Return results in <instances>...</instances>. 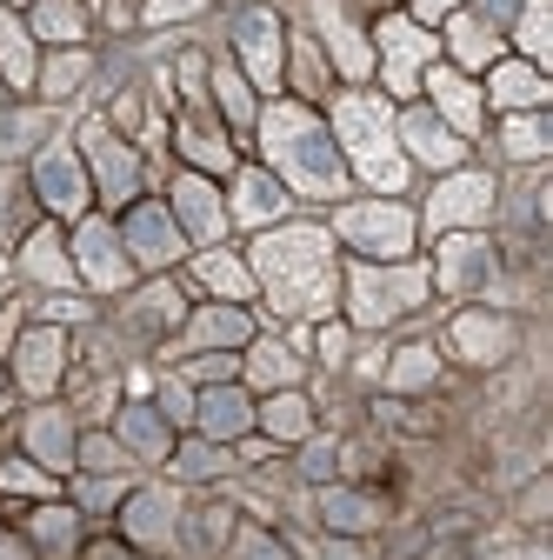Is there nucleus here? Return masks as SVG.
<instances>
[{"instance_id":"nucleus-1","label":"nucleus","mask_w":553,"mask_h":560,"mask_svg":"<svg viewBox=\"0 0 553 560\" xmlns=\"http://www.w3.org/2000/svg\"><path fill=\"white\" fill-rule=\"evenodd\" d=\"M254 280L281 314H327L333 307V241L320 228H273L254 241Z\"/></svg>"},{"instance_id":"nucleus-2","label":"nucleus","mask_w":553,"mask_h":560,"mask_svg":"<svg viewBox=\"0 0 553 560\" xmlns=\"http://www.w3.org/2000/svg\"><path fill=\"white\" fill-rule=\"evenodd\" d=\"M260 148H267V161L281 167L301 194H340V180H348V167H340V148L327 140V127L307 114V107H267L260 114Z\"/></svg>"},{"instance_id":"nucleus-3","label":"nucleus","mask_w":553,"mask_h":560,"mask_svg":"<svg viewBox=\"0 0 553 560\" xmlns=\"http://www.w3.org/2000/svg\"><path fill=\"white\" fill-rule=\"evenodd\" d=\"M333 133H340V148L354 154L361 180L380 187V194H400L407 187V161L393 148V107L374 101V94H340L333 101Z\"/></svg>"},{"instance_id":"nucleus-4","label":"nucleus","mask_w":553,"mask_h":560,"mask_svg":"<svg viewBox=\"0 0 553 560\" xmlns=\"http://www.w3.org/2000/svg\"><path fill=\"white\" fill-rule=\"evenodd\" d=\"M348 288H354V320L361 327H387V320H400V314L421 307L427 273L421 267H354Z\"/></svg>"},{"instance_id":"nucleus-5","label":"nucleus","mask_w":553,"mask_h":560,"mask_svg":"<svg viewBox=\"0 0 553 560\" xmlns=\"http://www.w3.org/2000/svg\"><path fill=\"white\" fill-rule=\"evenodd\" d=\"M340 241L361 247V254H380V260H400L413 247V214L400 200H367V207H340Z\"/></svg>"},{"instance_id":"nucleus-6","label":"nucleus","mask_w":553,"mask_h":560,"mask_svg":"<svg viewBox=\"0 0 553 560\" xmlns=\"http://www.w3.org/2000/svg\"><path fill=\"white\" fill-rule=\"evenodd\" d=\"M34 187H40V200L54 207V214H81V207H87V167H81V154L67 148V140L40 148V161H34Z\"/></svg>"},{"instance_id":"nucleus-7","label":"nucleus","mask_w":553,"mask_h":560,"mask_svg":"<svg viewBox=\"0 0 553 560\" xmlns=\"http://www.w3.org/2000/svg\"><path fill=\"white\" fill-rule=\"evenodd\" d=\"M494 214V180L487 174H454L440 180V194L427 200V228H473V221H487Z\"/></svg>"},{"instance_id":"nucleus-8","label":"nucleus","mask_w":553,"mask_h":560,"mask_svg":"<svg viewBox=\"0 0 553 560\" xmlns=\"http://www.w3.org/2000/svg\"><path fill=\"white\" fill-rule=\"evenodd\" d=\"M74 273H87L94 288H127V273H133V260H127V247H120V234L107 228V221H81V241H74Z\"/></svg>"},{"instance_id":"nucleus-9","label":"nucleus","mask_w":553,"mask_h":560,"mask_svg":"<svg viewBox=\"0 0 553 560\" xmlns=\"http://www.w3.org/2000/svg\"><path fill=\"white\" fill-rule=\"evenodd\" d=\"M81 148H87V161H94V174H101V194H107V200H127L133 180H141V161H133L127 140H114L107 120H87V127H81Z\"/></svg>"},{"instance_id":"nucleus-10","label":"nucleus","mask_w":553,"mask_h":560,"mask_svg":"<svg viewBox=\"0 0 553 560\" xmlns=\"http://www.w3.org/2000/svg\"><path fill=\"white\" fill-rule=\"evenodd\" d=\"M234 47L247 54V74H254V88H281V21H273V14H240L234 21Z\"/></svg>"},{"instance_id":"nucleus-11","label":"nucleus","mask_w":553,"mask_h":560,"mask_svg":"<svg viewBox=\"0 0 553 560\" xmlns=\"http://www.w3.org/2000/svg\"><path fill=\"white\" fill-rule=\"evenodd\" d=\"M60 368H67V340L54 327H34V334L14 340V381L27 394H54L60 387Z\"/></svg>"},{"instance_id":"nucleus-12","label":"nucleus","mask_w":553,"mask_h":560,"mask_svg":"<svg viewBox=\"0 0 553 560\" xmlns=\"http://www.w3.org/2000/svg\"><path fill=\"white\" fill-rule=\"evenodd\" d=\"M120 247L141 260V267H167V260H180V228H174L167 207H133Z\"/></svg>"},{"instance_id":"nucleus-13","label":"nucleus","mask_w":553,"mask_h":560,"mask_svg":"<svg viewBox=\"0 0 553 560\" xmlns=\"http://www.w3.org/2000/svg\"><path fill=\"white\" fill-rule=\"evenodd\" d=\"M380 60H387V88L413 94L421 60H434V34H421L413 21H380Z\"/></svg>"},{"instance_id":"nucleus-14","label":"nucleus","mask_w":553,"mask_h":560,"mask_svg":"<svg viewBox=\"0 0 553 560\" xmlns=\"http://www.w3.org/2000/svg\"><path fill=\"white\" fill-rule=\"evenodd\" d=\"M174 214H180V228H187L193 241H214V234L227 228V207H221V194L207 187L200 174H180V180H174Z\"/></svg>"},{"instance_id":"nucleus-15","label":"nucleus","mask_w":553,"mask_h":560,"mask_svg":"<svg viewBox=\"0 0 553 560\" xmlns=\"http://www.w3.org/2000/svg\"><path fill=\"white\" fill-rule=\"evenodd\" d=\"M507 347H514V327H507L501 314H460V320H454V354H460V361L494 368V361H507Z\"/></svg>"},{"instance_id":"nucleus-16","label":"nucleus","mask_w":553,"mask_h":560,"mask_svg":"<svg viewBox=\"0 0 553 560\" xmlns=\"http://www.w3.org/2000/svg\"><path fill=\"white\" fill-rule=\"evenodd\" d=\"M487 273H494V247L480 241V234H454V241L440 247V288H447V294L480 288Z\"/></svg>"},{"instance_id":"nucleus-17","label":"nucleus","mask_w":553,"mask_h":560,"mask_svg":"<svg viewBox=\"0 0 553 560\" xmlns=\"http://www.w3.org/2000/svg\"><path fill=\"white\" fill-rule=\"evenodd\" d=\"M400 140L413 148V161H427V167H460V154H467V140L454 127H440L434 114H407L400 120Z\"/></svg>"},{"instance_id":"nucleus-18","label":"nucleus","mask_w":553,"mask_h":560,"mask_svg":"<svg viewBox=\"0 0 553 560\" xmlns=\"http://www.w3.org/2000/svg\"><path fill=\"white\" fill-rule=\"evenodd\" d=\"M281 214H287V187L273 180V174H260V167H247L234 180V221L267 228V221H281Z\"/></svg>"},{"instance_id":"nucleus-19","label":"nucleus","mask_w":553,"mask_h":560,"mask_svg":"<svg viewBox=\"0 0 553 560\" xmlns=\"http://www.w3.org/2000/svg\"><path fill=\"white\" fill-rule=\"evenodd\" d=\"M314 21H320V34H327V47H333V60H340V74H348V81H361V74H367V67H374V54H367V40H361V27H354L348 14H340V8H333V0H320V8H314Z\"/></svg>"},{"instance_id":"nucleus-20","label":"nucleus","mask_w":553,"mask_h":560,"mask_svg":"<svg viewBox=\"0 0 553 560\" xmlns=\"http://www.w3.org/2000/svg\"><path fill=\"white\" fill-rule=\"evenodd\" d=\"M193 420H200V434L207 441H240L247 428H254V407H247V394H234V387H214V394H207L200 407H193Z\"/></svg>"},{"instance_id":"nucleus-21","label":"nucleus","mask_w":553,"mask_h":560,"mask_svg":"<svg viewBox=\"0 0 553 560\" xmlns=\"http://www.w3.org/2000/svg\"><path fill=\"white\" fill-rule=\"evenodd\" d=\"M174 527H180V521H174V494H167V487H148V494L127 501V534L141 540V547H167Z\"/></svg>"},{"instance_id":"nucleus-22","label":"nucleus","mask_w":553,"mask_h":560,"mask_svg":"<svg viewBox=\"0 0 553 560\" xmlns=\"http://www.w3.org/2000/svg\"><path fill=\"white\" fill-rule=\"evenodd\" d=\"M27 447H34V460L40 467H74V420H67L60 407H40L34 420H27Z\"/></svg>"},{"instance_id":"nucleus-23","label":"nucleus","mask_w":553,"mask_h":560,"mask_svg":"<svg viewBox=\"0 0 553 560\" xmlns=\"http://www.w3.org/2000/svg\"><path fill=\"white\" fill-rule=\"evenodd\" d=\"M427 88H434V107L447 114V127H454V133H473V127H480V94L454 74V67H434Z\"/></svg>"},{"instance_id":"nucleus-24","label":"nucleus","mask_w":553,"mask_h":560,"mask_svg":"<svg viewBox=\"0 0 553 560\" xmlns=\"http://www.w3.org/2000/svg\"><path fill=\"white\" fill-rule=\"evenodd\" d=\"M320 521L333 534H374L380 527V508L367 494H354V487H327V494H320Z\"/></svg>"},{"instance_id":"nucleus-25","label":"nucleus","mask_w":553,"mask_h":560,"mask_svg":"<svg viewBox=\"0 0 553 560\" xmlns=\"http://www.w3.org/2000/svg\"><path fill=\"white\" fill-rule=\"evenodd\" d=\"M21 267L40 280V288H67V280H74V260H67V247H60V234H54V228L27 234V254H21Z\"/></svg>"},{"instance_id":"nucleus-26","label":"nucleus","mask_w":553,"mask_h":560,"mask_svg":"<svg viewBox=\"0 0 553 560\" xmlns=\"http://www.w3.org/2000/svg\"><path fill=\"white\" fill-rule=\"evenodd\" d=\"M260 428H267L273 441H307V434H314V407H307L294 387H281V394L260 407Z\"/></svg>"},{"instance_id":"nucleus-27","label":"nucleus","mask_w":553,"mask_h":560,"mask_svg":"<svg viewBox=\"0 0 553 560\" xmlns=\"http://www.w3.org/2000/svg\"><path fill=\"white\" fill-rule=\"evenodd\" d=\"M0 74H8V88H34V40L8 8H0Z\"/></svg>"},{"instance_id":"nucleus-28","label":"nucleus","mask_w":553,"mask_h":560,"mask_svg":"<svg viewBox=\"0 0 553 560\" xmlns=\"http://www.w3.org/2000/svg\"><path fill=\"white\" fill-rule=\"evenodd\" d=\"M120 441L141 454V460H161V454H167V420H161L154 407H127V413H120Z\"/></svg>"},{"instance_id":"nucleus-29","label":"nucleus","mask_w":553,"mask_h":560,"mask_svg":"<svg viewBox=\"0 0 553 560\" xmlns=\"http://www.w3.org/2000/svg\"><path fill=\"white\" fill-rule=\"evenodd\" d=\"M494 101H501V107H540V101H546V88H540V67L501 60V67H494Z\"/></svg>"},{"instance_id":"nucleus-30","label":"nucleus","mask_w":553,"mask_h":560,"mask_svg":"<svg viewBox=\"0 0 553 560\" xmlns=\"http://www.w3.org/2000/svg\"><path fill=\"white\" fill-rule=\"evenodd\" d=\"M180 148H187V161H193V167H207V174H227V167H234V148H227L214 127H200V120H187V127H180Z\"/></svg>"},{"instance_id":"nucleus-31","label":"nucleus","mask_w":553,"mask_h":560,"mask_svg":"<svg viewBox=\"0 0 553 560\" xmlns=\"http://www.w3.org/2000/svg\"><path fill=\"white\" fill-rule=\"evenodd\" d=\"M187 340H193V347H240V340H247V314H240V307H207Z\"/></svg>"},{"instance_id":"nucleus-32","label":"nucleus","mask_w":553,"mask_h":560,"mask_svg":"<svg viewBox=\"0 0 553 560\" xmlns=\"http://www.w3.org/2000/svg\"><path fill=\"white\" fill-rule=\"evenodd\" d=\"M200 280H207L214 294H227V301H247V294H254V273H247L234 254H200Z\"/></svg>"},{"instance_id":"nucleus-33","label":"nucleus","mask_w":553,"mask_h":560,"mask_svg":"<svg viewBox=\"0 0 553 560\" xmlns=\"http://www.w3.org/2000/svg\"><path fill=\"white\" fill-rule=\"evenodd\" d=\"M247 374H254L260 387H294V381H301V361L287 354L281 340H260V347H254V361H247Z\"/></svg>"},{"instance_id":"nucleus-34","label":"nucleus","mask_w":553,"mask_h":560,"mask_svg":"<svg viewBox=\"0 0 553 560\" xmlns=\"http://www.w3.org/2000/svg\"><path fill=\"white\" fill-rule=\"evenodd\" d=\"M434 374H440L434 347H400V354L387 361V381H393L400 394H413V387H434Z\"/></svg>"},{"instance_id":"nucleus-35","label":"nucleus","mask_w":553,"mask_h":560,"mask_svg":"<svg viewBox=\"0 0 553 560\" xmlns=\"http://www.w3.org/2000/svg\"><path fill=\"white\" fill-rule=\"evenodd\" d=\"M34 27H40L47 40H67V47H74V40L87 34V14H81V0H40Z\"/></svg>"},{"instance_id":"nucleus-36","label":"nucleus","mask_w":553,"mask_h":560,"mask_svg":"<svg viewBox=\"0 0 553 560\" xmlns=\"http://www.w3.org/2000/svg\"><path fill=\"white\" fill-rule=\"evenodd\" d=\"M447 21H454V27H447V34H454V54H460L467 67L494 60V27H487V21H467V14H447Z\"/></svg>"},{"instance_id":"nucleus-37","label":"nucleus","mask_w":553,"mask_h":560,"mask_svg":"<svg viewBox=\"0 0 553 560\" xmlns=\"http://www.w3.org/2000/svg\"><path fill=\"white\" fill-rule=\"evenodd\" d=\"M174 474H180V480H214V474H227V447H221V441H200V447H180Z\"/></svg>"},{"instance_id":"nucleus-38","label":"nucleus","mask_w":553,"mask_h":560,"mask_svg":"<svg viewBox=\"0 0 553 560\" xmlns=\"http://www.w3.org/2000/svg\"><path fill=\"white\" fill-rule=\"evenodd\" d=\"M74 527H81V521L67 514V508H40V514H34V540H40L47 553H74Z\"/></svg>"},{"instance_id":"nucleus-39","label":"nucleus","mask_w":553,"mask_h":560,"mask_svg":"<svg viewBox=\"0 0 553 560\" xmlns=\"http://www.w3.org/2000/svg\"><path fill=\"white\" fill-rule=\"evenodd\" d=\"M87 81V54L74 47V54H60L54 67H47V74H40V88H47V101H67V94H74Z\"/></svg>"},{"instance_id":"nucleus-40","label":"nucleus","mask_w":553,"mask_h":560,"mask_svg":"<svg viewBox=\"0 0 553 560\" xmlns=\"http://www.w3.org/2000/svg\"><path fill=\"white\" fill-rule=\"evenodd\" d=\"M214 94H221V107H227V120H234V127H247V120H254V94H247V81L234 74V67H214Z\"/></svg>"},{"instance_id":"nucleus-41","label":"nucleus","mask_w":553,"mask_h":560,"mask_svg":"<svg viewBox=\"0 0 553 560\" xmlns=\"http://www.w3.org/2000/svg\"><path fill=\"white\" fill-rule=\"evenodd\" d=\"M540 148H546V120H533V114L507 120V154L514 161H540Z\"/></svg>"},{"instance_id":"nucleus-42","label":"nucleus","mask_w":553,"mask_h":560,"mask_svg":"<svg viewBox=\"0 0 553 560\" xmlns=\"http://www.w3.org/2000/svg\"><path fill=\"white\" fill-rule=\"evenodd\" d=\"M553 34H546V0H527V8H520V47L533 54V60H546L553 47H546Z\"/></svg>"},{"instance_id":"nucleus-43","label":"nucleus","mask_w":553,"mask_h":560,"mask_svg":"<svg viewBox=\"0 0 553 560\" xmlns=\"http://www.w3.org/2000/svg\"><path fill=\"white\" fill-rule=\"evenodd\" d=\"M133 314H141V327H174V320H180V294H174V288H148Z\"/></svg>"},{"instance_id":"nucleus-44","label":"nucleus","mask_w":553,"mask_h":560,"mask_svg":"<svg viewBox=\"0 0 553 560\" xmlns=\"http://www.w3.org/2000/svg\"><path fill=\"white\" fill-rule=\"evenodd\" d=\"M0 487H14V494H47V474L27 467V460H8L0 467Z\"/></svg>"},{"instance_id":"nucleus-45","label":"nucleus","mask_w":553,"mask_h":560,"mask_svg":"<svg viewBox=\"0 0 553 560\" xmlns=\"http://www.w3.org/2000/svg\"><path fill=\"white\" fill-rule=\"evenodd\" d=\"M234 560H287V547H273L260 527H247V534L234 540Z\"/></svg>"},{"instance_id":"nucleus-46","label":"nucleus","mask_w":553,"mask_h":560,"mask_svg":"<svg viewBox=\"0 0 553 560\" xmlns=\"http://www.w3.org/2000/svg\"><path fill=\"white\" fill-rule=\"evenodd\" d=\"M21 221H27L21 187H14V174H0V228H21Z\"/></svg>"},{"instance_id":"nucleus-47","label":"nucleus","mask_w":553,"mask_h":560,"mask_svg":"<svg viewBox=\"0 0 553 560\" xmlns=\"http://www.w3.org/2000/svg\"><path fill=\"white\" fill-rule=\"evenodd\" d=\"M161 420H193V394H187L180 381L161 387Z\"/></svg>"},{"instance_id":"nucleus-48","label":"nucleus","mask_w":553,"mask_h":560,"mask_svg":"<svg viewBox=\"0 0 553 560\" xmlns=\"http://www.w3.org/2000/svg\"><path fill=\"white\" fill-rule=\"evenodd\" d=\"M207 0H148V21L161 27V21H187V14H200Z\"/></svg>"},{"instance_id":"nucleus-49","label":"nucleus","mask_w":553,"mask_h":560,"mask_svg":"<svg viewBox=\"0 0 553 560\" xmlns=\"http://www.w3.org/2000/svg\"><path fill=\"white\" fill-rule=\"evenodd\" d=\"M34 133H40V114H21V120H8V127H0V148H27Z\"/></svg>"},{"instance_id":"nucleus-50","label":"nucleus","mask_w":553,"mask_h":560,"mask_svg":"<svg viewBox=\"0 0 553 560\" xmlns=\"http://www.w3.org/2000/svg\"><path fill=\"white\" fill-rule=\"evenodd\" d=\"M74 454H81V460H87L94 474H107V467H120V447H114V441H87V447H74Z\"/></svg>"},{"instance_id":"nucleus-51","label":"nucleus","mask_w":553,"mask_h":560,"mask_svg":"<svg viewBox=\"0 0 553 560\" xmlns=\"http://www.w3.org/2000/svg\"><path fill=\"white\" fill-rule=\"evenodd\" d=\"M333 454H340L333 441H314V447H307V460H301V467H307V480H327V474H333Z\"/></svg>"},{"instance_id":"nucleus-52","label":"nucleus","mask_w":553,"mask_h":560,"mask_svg":"<svg viewBox=\"0 0 553 560\" xmlns=\"http://www.w3.org/2000/svg\"><path fill=\"white\" fill-rule=\"evenodd\" d=\"M320 361H327V368L348 361V327H320Z\"/></svg>"},{"instance_id":"nucleus-53","label":"nucleus","mask_w":553,"mask_h":560,"mask_svg":"<svg viewBox=\"0 0 553 560\" xmlns=\"http://www.w3.org/2000/svg\"><path fill=\"white\" fill-rule=\"evenodd\" d=\"M187 374H200V381H227V374H234V361H227V354H200Z\"/></svg>"},{"instance_id":"nucleus-54","label":"nucleus","mask_w":553,"mask_h":560,"mask_svg":"<svg viewBox=\"0 0 553 560\" xmlns=\"http://www.w3.org/2000/svg\"><path fill=\"white\" fill-rule=\"evenodd\" d=\"M200 534H207V540H227V508H207V514H200Z\"/></svg>"},{"instance_id":"nucleus-55","label":"nucleus","mask_w":553,"mask_h":560,"mask_svg":"<svg viewBox=\"0 0 553 560\" xmlns=\"http://www.w3.org/2000/svg\"><path fill=\"white\" fill-rule=\"evenodd\" d=\"M460 8V0H421V21H447Z\"/></svg>"},{"instance_id":"nucleus-56","label":"nucleus","mask_w":553,"mask_h":560,"mask_svg":"<svg viewBox=\"0 0 553 560\" xmlns=\"http://www.w3.org/2000/svg\"><path fill=\"white\" fill-rule=\"evenodd\" d=\"M47 314H54V320H81L87 307H81V301H47Z\"/></svg>"},{"instance_id":"nucleus-57","label":"nucleus","mask_w":553,"mask_h":560,"mask_svg":"<svg viewBox=\"0 0 553 560\" xmlns=\"http://www.w3.org/2000/svg\"><path fill=\"white\" fill-rule=\"evenodd\" d=\"M514 8H520V0H480V14H487V21H507Z\"/></svg>"},{"instance_id":"nucleus-58","label":"nucleus","mask_w":553,"mask_h":560,"mask_svg":"<svg viewBox=\"0 0 553 560\" xmlns=\"http://www.w3.org/2000/svg\"><path fill=\"white\" fill-rule=\"evenodd\" d=\"M327 560H361V547H348V540H327Z\"/></svg>"},{"instance_id":"nucleus-59","label":"nucleus","mask_w":553,"mask_h":560,"mask_svg":"<svg viewBox=\"0 0 553 560\" xmlns=\"http://www.w3.org/2000/svg\"><path fill=\"white\" fill-rule=\"evenodd\" d=\"M0 560H27V547L21 540H0Z\"/></svg>"},{"instance_id":"nucleus-60","label":"nucleus","mask_w":553,"mask_h":560,"mask_svg":"<svg viewBox=\"0 0 553 560\" xmlns=\"http://www.w3.org/2000/svg\"><path fill=\"white\" fill-rule=\"evenodd\" d=\"M0 273H8V254H0Z\"/></svg>"},{"instance_id":"nucleus-61","label":"nucleus","mask_w":553,"mask_h":560,"mask_svg":"<svg viewBox=\"0 0 553 560\" xmlns=\"http://www.w3.org/2000/svg\"><path fill=\"white\" fill-rule=\"evenodd\" d=\"M0 413H8V400H0Z\"/></svg>"}]
</instances>
